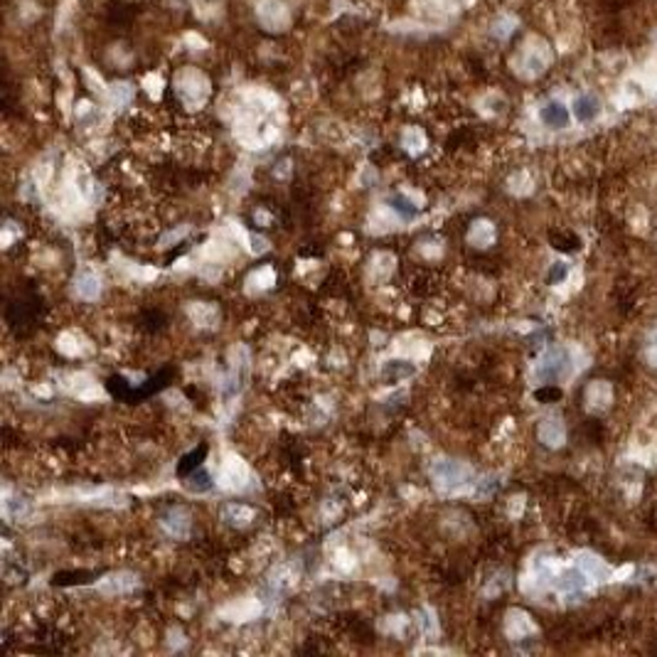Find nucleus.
<instances>
[{"label": "nucleus", "mask_w": 657, "mask_h": 657, "mask_svg": "<svg viewBox=\"0 0 657 657\" xmlns=\"http://www.w3.org/2000/svg\"><path fill=\"white\" fill-rule=\"evenodd\" d=\"M515 59H517L515 69L522 74V77H537V74H542L546 67H549L551 49L542 37H530Z\"/></svg>", "instance_id": "f257e3e1"}, {"label": "nucleus", "mask_w": 657, "mask_h": 657, "mask_svg": "<svg viewBox=\"0 0 657 657\" xmlns=\"http://www.w3.org/2000/svg\"><path fill=\"white\" fill-rule=\"evenodd\" d=\"M431 475L436 477V482L448 490H458V487L468 485L470 482V470L468 465L458 461H436L431 465Z\"/></svg>", "instance_id": "f03ea898"}, {"label": "nucleus", "mask_w": 657, "mask_h": 657, "mask_svg": "<svg viewBox=\"0 0 657 657\" xmlns=\"http://www.w3.org/2000/svg\"><path fill=\"white\" fill-rule=\"evenodd\" d=\"M571 370V360L566 350H551L549 355H544V360L537 367V377L544 382H556L561 377H566Z\"/></svg>", "instance_id": "7ed1b4c3"}, {"label": "nucleus", "mask_w": 657, "mask_h": 657, "mask_svg": "<svg viewBox=\"0 0 657 657\" xmlns=\"http://www.w3.org/2000/svg\"><path fill=\"white\" fill-rule=\"evenodd\" d=\"M177 92L185 99L187 104H202V99L207 96V82L202 74L197 72H185L177 79Z\"/></svg>", "instance_id": "20e7f679"}, {"label": "nucleus", "mask_w": 657, "mask_h": 657, "mask_svg": "<svg viewBox=\"0 0 657 657\" xmlns=\"http://www.w3.org/2000/svg\"><path fill=\"white\" fill-rule=\"evenodd\" d=\"M256 13L261 18V23L271 30H281L286 27L288 20V10L281 0H258L256 3Z\"/></svg>", "instance_id": "39448f33"}, {"label": "nucleus", "mask_w": 657, "mask_h": 657, "mask_svg": "<svg viewBox=\"0 0 657 657\" xmlns=\"http://www.w3.org/2000/svg\"><path fill=\"white\" fill-rule=\"evenodd\" d=\"M539 118H542V123H544L546 128H554V131H559V128L569 126L571 113H569V108H566L561 101H549V104H544V106H542Z\"/></svg>", "instance_id": "423d86ee"}, {"label": "nucleus", "mask_w": 657, "mask_h": 657, "mask_svg": "<svg viewBox=\"0 0 657 657\" xmlns=\"http://www.w3.org/2000/svg\"><path fill=\"white\" fill-rule=\"evenodd\" d=\"M414 375H416V367L406 360H389V362H384V367H382V380L389 382V384H394V382H404Z\"/></svg>", "instance_id": "0eeeda50"}, {"label": "nucleus", "mask_w": 657, "mask_h": 657, "mask_svg": "<svg viewBox=\"0 0 657 657\" xmlns=\"http://www.w3.org/2000/svg\"><path fill=\"white\" fill-rule=\"evenodd\" d=\"M163 527L168 530V534L173 537H185L190 530V520H187V512L182 507H173L170 512L163 515Z\"/></svg>", "instance_id": "6e6552de"}, {"label": "nucleus", "mask_w": 657, "mask_h": 657, "mask_svg": "<svg viewBox=\"0 0 657 657\" xmlns=\"http://www.w3.org/2000/svg\"><path fill=\"white\" fill-rule=\"evenodd\" d=\"M222 520L232 527H246L254 520V510L242 505V502H232V505H227L222 510Z\"/></svg>", "instance_id": "1a4fd4ad"}, {"label": "nucleus", "mask_w": 657, "mask_h": 657, "mask_svg": "<svg viewBox=\"0 0 657 657\" xmlns=\"http://www.w3.org/2000/svg\"><path fill=\"white\" fill-rule=\"evenodd\" d=\"M599 113H601V101L596 96H591V94H584V96H579L574 101V116L579 118L581 123L594 121Z\"/></svg>", "instance_id": "9d476101"}, {"label": "nucleus", "mask_w": 657, "mask_h": 657, "mask_svg": "<svg viewBox=\"0 0 657 657\" xmlns=\"http://www.w3.org/2000/svg\"><path fill=\"white\" fill-rule=\"evenodd\" d=\"M224 485L227 487H244L246 485V477H249V470L246 465H244L242 461H237V458H229V463L224 465Z\"/></svg>", "instance_id": "9b49d317"}, {"label": "nucleus", "mask_w": 657, "mask_h": 657, "mask_svg": "<svg viewBox=\"0 0 657 657\" xmlns=\"http://www.w3.org/2000/svg\"><path fill=\"white\" fill-rule=\"evenodd\" d=\"M77 293L82 298H87V301H94V298H99V293H101V281H99L96 273L92 271H82L77 276Z\"/></svg>", "instance_id": "f8f14e48"}, {"label": "nucleus", "mask_w": 657, "mask_h": 657, "mask_svg": "<svg viewBox=\"0 0 657 657\" xmlns=\"http://www.w3.org/2000/svg\"><path fill=\"white\" fill-rule=\"evenodd\" d=\"M133 586H136V576L133 574H113V576H108V579H104V584L99 586V589H101L104 594L113 596V594H123V591H131Z\"/></svg>", "instance_id": "ddd939ff"}, {"label": "nucleus", "mask_w": 657, "mask_h": 657, "mask_svg": "<svg viewBox=\"0 0 657 657\" xmlns=\"http://www.w3.org/2000/svg\"><path fill=\"white\" fill-rule=\"evenodd\" d=\"M205 456H207V446H200L197 451L187 453V456L182 458L180 463H177V475H180V477H187L192 470H197V468L202 465V458H205Z\"/></svg>", "instance_id": "4468645a"}, {"label": "nucleus", "mask_w": 657, "mask_h": 657, "mask_svg": "<svg viewBox=\"0 0 657 657\" xmlns=\"http://www.w3.org/2000/svg\"><path fill=\"white\" fill-rule=\"evenodd\" d=\"M185 485L190 492H207V490H212V477H210V473L200 465L197 470H192L190 475H187Z\"/></svg>", "instance_id": "2eb2a0df"}, {"label": "nucleus", "mask_w": 657, "mask_h": 657, "mask_svg": "<svg viewBox=\"0 0 657 657\" xmlns=\"http://www.w3.org/2000/svg\"><path fill=\"white\" fill-rule=\"evenodd\" d=\"M539 438L546 443V446H559L561 438H564V429L556 419H546L539 429Z\"/></svg>", "instance_id": "dca6fc26"}, {"label": "nucleus", "mask_w": 657, "mask_h": 657, "mask_svg": "<svg viewBox=\"0 0 657 657\" xmlns=\"http://www.w3.org/2000/svg\"><path fill=\"white\" fill-rule=\"evenodd\" d=\"M470 242L475 246H487L492 242V227L490 222H475L470 229Z\"/></svg>", "instance_id": "f3484780"}, {"label": "nucleus", "mask_w": 657, "mask_h": 657, "mask_svg": "<svg viewBox=\"0 0 657 657\" xmlns=\"http://www.w3.org/2000/svg\"><path fill=\"white\" fill-rule=\"evenodd\" d=\"M5 512H8V517H13V520H23V517L30 512V502L20 495L8 497V500H5Z\"/></svg>", "instance_id": "a211bd4d"}, {"label": "nucleus", "mask_w": 657, "mask_h": 657, "mask_svg": "<svg viewBox=\"0 0 657 657\" xmlns=\"http://www.w3.org/2000/svg\"><path fill=\"white\" fill-rule=\"evenodd\" d=\"M515 27H517V20L510 18V15H502V18H497L495 25H492V35H495L497 39H507Z\"/></svg>", "instance_id": "6ab92c4d"}, {"label": "nucleus", "mask_w": 657, "mask_h": 657, "mask_svg": "<svg viewBox=\"0 0 657 657\" xmlns=\"http://www.w3.org/2000/svg\"><path fill=\"white\" fill-rule=\"evenodd\" d=\"M404 146H406V151H409V153H421V151H424V146H426L424 133H421L419 128H409V131L404 133Z\"/></svg>", "instance_id": "aec40b11"}, {"label": "nucleus", "mask_w": 657, "mask_h": 657, "mask_svg": "<svg viewBox=\"0 0 657 657\" xmlns=\"http://www.w3.org/2000/svg\"><path fill=\"white\" fill-rule=\"evenodd\" d=\"M389 205H392V210L399 212V215L404 219H411L416 215V205H411V200H406L404 195H394L389 200Z\"/></svg>", "instance_id": "412c9836"}, {"label": "nucleus", "mask_w": 657, "mask_h": 657, "mask_svg": "<svg viewBox=\"0 0 657 657\" xmlns=\"http://www.w3.org/2000/svg\"><path fill=\"white\" fill-rule=\"evenodd\" d=\"M108 96H111V101L116 104V106H123V104H128V99L133 96V89L128 87V84H113V87L108 89Z\"/></svg>", "instance_id": "4be33fe9"}, {"label": "nucleus", "mask_w": 657, "mask_h": 657, "mask_svg": "<svg viewBox=\"0 0 657 657\" xmlns=\"http://www.w3.org/2000/svg\"><path fill=\"white\" fill-rule=\"evenodd\" d=\"M559 586L564 591H581L586 586V579H584V574H579V571H571V574H566L564 579L559 581Z\"/></svg>", "instance_id": "5701e85b"}, {"label": "nucleus", "mask_w": 657, "mask_h": 657, "mask_svg": "<svg viewBox=\"0 0 657 657\" xmlns=\"http://www.w3.org/2000/svg\"><path fill=\"white\" fill-rule=\"evenodd\" d=\"M530 630H532V625H530V620H527L525 615H522V613H512L510 615V633L512 635H517V638H520V635L530 633Z\"/></svg>", "instance_id": "b1692460"}, {"label": "nucleus", "mask_w": 657, "mask_h": 657, "mask_svg": "<svg viewBox=\"0 0 657 657\" xmlns=\"http://www.w3.org/2000/svg\"><path fill=\"white\" fill-rule=\"evenodd\" d=\"M192 318H197V323H202V325H212V320H215V308H207V306H197V308H190Z\"/></svg>", "instance_id": "393cba45"}, {"label": "nucleus", "mask_w": 657, "mask_h": 657, "mask_svg": "<svg viewBox=\"0 0 657 657\" xmlns=\"http://www.w3.org/2000/svg\"><path fill=\"white\" fill-rule=\"evenodd\" d=\"M87 574H57V579H54V584L57 586H74V584H87Z\"/></svg>", "instance_id": "a878e982"}, {"label": "nucleus", "mask_w": 657, "mask_h": 657, "mask_svg": "<svg viewBox=\"0 0 657 657\" xmlns=\"http://www.w3.org/2000/svg\"><path fill=\"white\" fill-rule=\"evenodd\" d=\"M251 281L254 283L258 281V286H261V288L268 286V283H273V271H271V268H258V271L251 276Z\"/></svg>", "instance_id": "bb28decb"}, {"label": "nucleus", "mask_w": 657, "mask_h": 657, "mask_svg": "<svg viewBox=\"0 0 657 657\" xmlns=\"http://www.w3.org/2000/svg\"><path fill=\"white\" fill-rule=\"evenodd\" d=\"M566 271H569V268H566L564 263H554V266H551V271H549V283H559L561 278L566 276Z\"/></svg>", "instance_id": "cd10ccee"}, {"label": "nucleus", "mask_w": 657, "mask_h": 657, "mask_svg": "<svg viewBox=\"0 0 657 657\" xmlns=\"http://www.w3.org/2000/svg\"><path fill=\"white\" fill-rule=\"evenodd\" d=\"M537 399H542L546 404V401H551V399H559V389H542V392H537Z\"/></svg>", "instance_id": "c85d7f7f"}, {"label": "nucleus", "mask_w": 657, "mask_h": 657, "mask_svg": "<svg viewBox=\"0 0 657 657\" xmlns=\"http://www.w3.org/2000/svg\"><path fill=\"white\" fill-rule=\"evenodd\" d=\"M251 251H256V254L266 251V242H263L261 237H251Z\"/></svg>", "instance_id": "c756f323"}]
</instances>
